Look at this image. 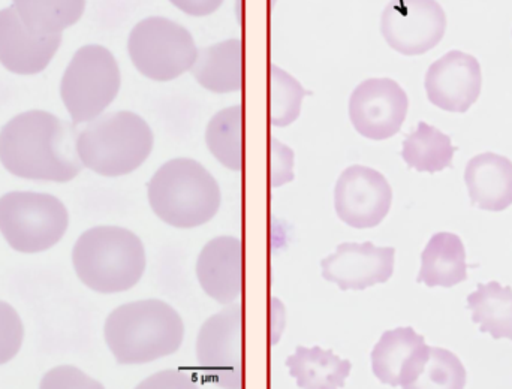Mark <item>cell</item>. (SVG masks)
<instances>
[{
  "instance_id": "cell-18",
  "label": "cell",
  "mask_w": 512,
  "mask_h": 389,
  "mask_svg": "<svg viewBox=\"0 0 512 389\" xmlns=\"http://www.w3.org/2000/svg\"><path fill=\"white\" fill-rule=\"evenodd\" d=\"M189 72L209 92L218 95L240 92L245 81V48L242 39H225L201 48Z\"/></svg>"
},
{
  "instance_id": "cell-30",
  "label": "cell",
  "mask_w": 512,
  "mask_h": 389,
  "mask_svg": "<svg viewBox=\"0 0 512 389\" xmlns=\"http://www.w3.org/2000/svg\"><path fill=\"white\" fill-rule=\"evenodd\" d=\"M294 153L276 138H271V185L274 188L294 179Z\"/></svg>"
},
{
  "instance_id": "cell-16",
  "label": "cell",
  "mask_w": 512,
  "mask_h": 389,
  "mask_svg": "<svg viewBox=\"0 0 512 389\" xmlns=\"http://www.w3.org/2000/svg\"><path fill=\"white\" fill-rule=\"evenodd\" d=\"M197 277L203 291L216 303L222 306L236 303L245 286L242 240L230 235L210 240L198 256Z\"/></svg>"
},
{
  "instance_id": "cell-2",
  "label": "cell",
  "mask_w": 512,
  "mask_h": 389,
  "mask_svg": "<svg viewBox=\"0 0 512 389\" xmlns=\"http://www.w3.org/2000/svg\"><path fill=\"white\" fill-rule=\"evenodd\" d=\"M104 336L117 363L137 366L176 354L185 339V324L174 307L152 298L113 310Z\"/></svg>"
},
{
  "instance_id": "cell-21",
  "label": "cell",
  "mask_w": 512,
  "mask_h": 389,
  "mask_svg": "<svg viewBox=\"0 0 512 389\" xmlns=\"http://www.w3.org/2000/svg\"><path fill=\"white\" fill-rule=\"evenodd\" d=\"M286 367L297 387L306 389L343 388L352 369L348 360H342L333 351H325L319 346H298L295 354L286 360Z\"/></svg>"
},
{
  "instance_id": "cell-25",
  "label": "cell",
  "mask_w": 512,
  "mask_h": 389,
  "mask_svg": "<svg viewBox=\"0 0 512 389\" xmlns=\"http://www.w3.org/2000/svg\"><path fill=\"white\" fill-rule=\"evenodd\" d=\"M24 26L39 36L62 35L86 9V0H14Z\"/></svg>"
},
{
  "instance_id": "cell-14",
  "label": "cell",
  "mask_w": 512,
  "mask_h": 389,
  "mask_svg": "<svg viewBox=\"0 0 512 389\" xmlns=\"http://www.w3.org/2000/svg\"><path fill=\"white\" fill-rule=\"evenodd\" d=\"M394 247L370 243H343L322 259V277L342 291H364L388 282L394 273Z\"/></svg>"
},
{
  "instance_id": "cell-20",
  "label": "cell",
  "mask_w": 512,
  "mask_h": 389,
  "mask_svg": "<svg viewBox=\"0 0 512 389\" xmlns=\"http://www.w3.org/2000/svg\"><path fill=\"white\" fill-rule=\"evenodd\" d=\"M468 279L466 250L462 238L451 232H438L430 238L421 255L417 282L429 288H453Z\"/></svg>"
},
{
  "instance_id": "cell-9",
  "label": "cell",
  "mask_w": 512,
  "mask_h": 389,
  "mask_svg": "<svg viewBox=\"0 0 512 389\" xmlns=\"http://www.w3.org/2000/svg\"><path fill=\"white\" fill-rule=\"evenodd\" d=\"M197 360L204 375L224 388H240L245 366V312L240 303L210 316L197 339Z\"/></svg>"
},
{
  "instance_id": "cell-7",
  "label": "cell",
  "mask_w": 512,
  "mask_h": 389,
  "mask_svg": "<svg viewBox=\"0 0 512 389\" xmlns=\"http://www.w3.org/2000/svg\"><path fill=\"white\" fill-rule=\"evenodd\" d=\"M128 53L141 75L167 83L191 71L198 48L182 24L153 15L138 21L129 33Z\"/></svg>"
},
{
  "instance_id": "cell-12",
  "label": "cell",
  "mask_w": 512,
  "mask_h": 389,
  "mask_svg": "<svg viewBox=\"0 0 512 389\" xmlns=\"http://www.w3.org/2000/svg\"><path fill=\"white\" fill-rule=\"evenodd\" d=\"M393 189L379 171L352 165L343 171L334 189L337 216L355 229L378 226L387 217Z\"/></svg>"
},
{
  "instance_id": "cell-23",
  "label": "cell",
  "mask_w": 512,
  "mask_h": 389,
  "mask_svg": "<svg viewBox=\"0 0 512 389\" xmlns=\"http://www.w3.org/2000/svg\"><path fill=\"white\" fill-rule=\"evenodd\" d=\"M472 321L495 340H512V289L498 282L480 283L468 297Z\"/></svg>"
},
{
  "instance_id": "cell-3",
  "label": "cell",
  "mask_w": 512,
  "mask_h": 389,
  "mask_svg": "<svg viewBox=\"0 0 512 389\" xmlns=\"http://www.w3.org/2000/svg\"><path fill=\"white\" fill-rule=\"evenodd\" d=\"M72 264L87 288L99 294H119L140 282L146 271V249L129 229L95 226L78 238Z\"/></svg>"
},
{
  "instance_id": "cell-1",
  "label": "cell",
  "mask_w": 512,
  "mask_h": 389,
  "mask_svg": "<svg viewBox=\"0 0 512 389\" xmlns=\"http://www.w3.org/2000/svg\"><path fill=\"white\" fill-rule=\"evenodd\" d=\"M80 132L47 111L18 114L0 131V162L12 176L36 182L68 183L83 170Z\"/></svg>"
},
{
  "instance_id": "cell-13",
  "label": "cell",
  "mask_w": 512,
  "mask_h": 389,
  "mask_svg": "<svg viewBox=\"0 0 512 389\" xmlns=\"http://www.w3.org/2000/svg\"><path fill=\"white\" fill-rule=\"evenodd\" d=\"M424 89L435 107L448 113H468L483 89L480 62L465 51H448L427 69Z\"/></svg>"
},
{
  "instance_id": "cell-22",
  "label": "cell",
  "mask_w": 512,
  "mask_h": 389,
  "mask_svg": "<svg viewBox=\"0 0 512 389\" xmlns=\"http://www.w3.org/2000/svg\"><path fill=\"white\" fill-rule=\"evenodd\" d=\"M206 144L216 161L231 171L245 164V110L243 105L218 111L206 128Z\"/></svg>"
},
{
  "instance_id": "cell-17",
  "label": "cell",
  "mask_w": 512,
  "mask_h": 389,
  "mask_svg": "<svg viewBox=\"0 0 512 389\" xmlns=\"http://www.w3.org/2000/svg\"><path fill=\"white\" fill-rule=\"evenodd\" d=\"M62 45V35L30 32L14 5L0 11V63L18 75H35L50 65Z\"/></svg>"
},
{
  "instance_id": "cell-10",
  "label": "cell",
  "mask_w": 512,
  "mask_h": 389,
  "mask_svg": "<svg viewBox=\"0 0 512 389\" xmlns=\"http://www.w3.org/2000/svg\"><path fill=\"white\" fill-rule=\"evenodd\" d=\"M447 26V12L438 0H391L381 15L382 38L403 56H421L438 47Z\"/></svg>"
},
{
  "instance_id": "cell-15",
  "label": "cell",
  "mask_w": 512,
  "mask_h": 389,
  "mask_svg": "<svg viewBox=\"0 0 512 389\" xmlns=\"http://www.w3.org/2000/svg\"><path fill=\"white\" fill-rule=\"evenodd\" d=\"M429 357V346L414 328L385 331L372 352L373 375L387 387L414 388Z\"/></svg>"
},
{
  "instance_id": "cell-28",
  "label": "cell",
  "mask_w": 512,
  "mask_h": 389,
  "mask_svg": "<svg viewBox=\"0 0 512 389\" xmlns=\"http://www.w3.org/2000/svg\"><path fill=\"white\" fill-rule=\"evenodd\" d=\"M24 340L23 322L11 304L0 301V366L14 360Z\"/></svg>"
},
{
  "instance_id": "cell-27",
  "label": "cell",
  "mask_w": 512,
  "mask_h": 389,
  "mask_svg": "<svg viewBox=\"0 0 512 389\" xmlns=\"http://www.w3.org/2000/svg\"><path fill=\"white\" fill-rule=\"evenodd\" d=\"M468 384L465 366L453 352L430 348V357L423 375L414 388H465Z\"/></svg>"
},
{
  "instance_id": "cell-29",
  "label": "cell",
  "mask_w": 512,
  "mask_h": 389,
  "mask_svg": "<svg viewBox=\"0 0 512 389\" xmlns=\"http://www.w3.org/2000/svg\"><path fill=\"white\" fill-rule=\"evenodd\" d=\"M99 382L71 366L56 367L42 378L41 388H101Z\"/></svg>"
},
{
  "instance_id": "cell-8",
  "label": "cell",
  "mask_w": 512,
  "mask_h": 389,
  "mask_svg": "<svg viewBox=\"0 0 512 389\" xmlns=\"http://www.w3.org/2000/svg\"><path fill=\"white\" fill-rule=\"evenodd\" d=\"M69 225L65 204L38 192L0 196V234L20 253H41L56 246Z\"/></svg>"
},
{
  "instance_id": "cell-31",
  "label": "cell",
  "mask_w": 512,
  "mask_h": 389,
  "mask_svg": "<svg viewBox=\"0 0 512 389\" xmlns=\"http://www.w3.org/2000/svg\"><path fill=\"white\" fill-rule=\"evenodd\" d=\"M195 382L188 375L167 370L141 382L140 388H195Z\"/></svg>"
},
{
  "instance_id": "cell-11",
  "label": "cell",
  "mask_w": 512,
  "mask_h": 389,
  "mask_svg": "<svg viewBox=\"0 0 512 389\" xmlns=\"http://www.w3.org/2000/svg\"><path fill=\"white\" fill-rule=\"evenodd\" d=\"M349 119L361 137L384 141L399 134L409 110L403 87L391 78H369L349 98Z\"/></svg>"
},
{
  "instance_id": "cell-24",
  "label": "cell",
  "mask_w": 512,
  "mask_h": 389,
  "mask_svg": "<svg viewBox=\"0 0 512 389\" xmlns=\"http://www.w3.org/2000/svg\"><path fill=\"white\" fill-rule=\"evenodd\" d=\"M454 153L456 147L451 138L426 122L418 123L417 129L403 141V161L420 173H439L450 168Z\"/></svg>"
},
{
  "instance_id": "cell-4",
  "label": "cell",
  "mask_w": 512,
  "mask_h": 389,
  "mask_svg": "<svg viewBox=\"0 0 512 389\" xmlns=\"http://www.w3.org/2000/svg\"><path fill=\"white\" fill-rule=\"evenodd\" d=\"M153 213L177 229L206 225L221 208V188L204 165L191 158L165 162L147 185Z\"/></svg>"
},
{
  "instance_id": "cell-32",
  "label": "cell",
  "mask_w": 512,
  "mask_h": 389,
  "mask_svg": "<svg viewBox=\"0 0 512 389\" xmlns=\"http://www.w3.org/2000/svg\"><path fill=\"white\" fill-rule=\"evenodd\" d=\"M170 3L191 17H207L215 14L224 5V0H170Z\"/></svg>"
},
{
  "instance_id": "cell-6",
  "label": "cell",
  "mask_w": 512,
  "mask_h": 389,
  "mask_svg": "<svg viewBox=\"0 0 512 389\" xmlns=\"http://www.w3.org/2000/svg\"><path fill=\"white\" fill-rule=\"evenodd\" d=\"M122 75L116 57L98 44L84 45L63 74L60 95L75 126L102 116L119 95Z\"/></svg>"
},
{
  "instance_id": "cell-19",
  "label": "cell",
  "mask_w": 512,
  "mask_h": 389,
  "mask_svg": "<svg viewBox=\"0 0 512 389\" xmlns=\"http://www.w3.org/2000/svg\"><path fill=\"white\" fill-rule=\"evenodd\" d=\"M465 183L474 207L504 211L512 205V162L498 153H481L466 165Z\"/></svg>"
},
{
  "instance_id": "cell-26",
  "label": "cell",
  "mask_w": 512,
  "mask_h": 389,
  "mask_svg": "<svg viewBox=\"0 0 512 389\" xmlns=\"http://www.w3.org/2000/svg\"><path fill=\"white\" fill-rule=\"evenodd\" d=\"M270 119L276 128H285L298 119L303 105V86L279 66L270 69Z\"/></svg>"
},
{
  "instance_id": "cell-5",
  "label": "cell",
  "mask_w": 512,
  "mask_h": 389,
  "mask_svg": "<svg viewBox=\"0 0 512 389\" xmlns=\"http://www.w3.org/2000/svg\"><path fill=\"white\" fill-rule=\"evenodd\" d=\"M153 146L155 135L149 123L132 111L99 116L77 138L84 167L104 177L134 173L152 155Z\"/></svg>"
}]
</instances>
